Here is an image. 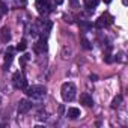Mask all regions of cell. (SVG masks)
<instances>
[{
  "instance_id": "cell-1",
  "label": "cell",
  "mask_w": 128,
  "mask_h": 128,
  "mask_svg": "<svg viewBox=\"0 0 128 128\" xmlns=\"http://www.w3.org/2000/svg\"><path fill=\"white\" fill-rule=\"evenodd\" d=\"M60 95H62L63 101H66V102L74 101V98H76V95H77V88H76V84L71 83V82L63 83L62 88H60Z\"/></svg>"
},
{
  "instance_id": "cell-2",
  "label": "cell",
  "mask_w": 128,
  "mask_h": 128,
  "mask_svg": "<svg viewBox=\"0 0 128 128\" xmlns=\"http://www.w3.org/2000/svg\"><path fill=\"white\" fill-rule=\"evenodd\" d=\"M24 90H26V94H27L29 96H32V98H36V100H41V98H44V96H45V94H47V88H45V86H42V84H33V86H27Z\"/></svg>"
},
{
  "instance_id": "cell-3",
  "label": "cell",
  "mask_w": 128,
  "mask_h": 128,
  "mask_svg": "<svg viewBox=\"0 0 128 128\" xmlns=\"http://www.w3.org/2000/svg\"><path fill=\"white\" fill-rule=\"evenodd\" d=\"M12 82H14V88H15V89L24 90V89L27 88V78H26V76H24L21 71H15V72H14Z\"/></svg>"
},
{
  "instance_id": "cell-4",
  "label": "cell",
  "mask_w": 128,
  "mask_h": 128,
  "mask_svg": "<svg viewBox=\"0 0 128 128\" xmlns=\"http://www.w3.org/2000/svg\"><path fill=\"white\" fill-rule=\"evenodd\" d=\"M36 6H38V12L41 15H47L51 12V5L48 0H36Z\"/></svg>"
},
{
  "instance_id": "cell-5",
  "label": "cell",
  "mask_w": 128,
  "mask_h": 128,
  "mask_svg": "<svg viewBox=\"0 0 128 128\" xmlns=\"http://www.w3.org/2000/svg\"><path fill=\"white\" fill-rule=\"evenodd\" d=\"M113 23V17L112 15H108V14H102L98 20H96V23H95V26L98 27V29H102V27H107V26H110Z\"/></svg>"
},
{
  "instance_id": "cell-6",
  "label": "cell",
  "mask_w": 128,
  "mask_h": 128,
  "mask_svg": "<svg viewBox=\"0 0 128 128\" xmlns=\"http://www.w3.org/2000/svg\"><path fill=\"white\" fill-rule=\"evenodd\" d=\"M30 108H32V102H30L27 98L20 100V102H18V113H20V114H26Z\"/></svg>"
},
{
  "instance_id": "cell-7",
  "label": "cell",
  "mask_w": 128,
  "mask_h": 128,
  "mask_svg": "<svg viewBox=\"0 0 128 128\" xmlns=\"http://www.w3.org/2000/svg\"><path fill=\"white\" fill-rule=\"evenodd\" d=\"M44 51H47V38L41 36V39L35 44V53L41 54V53H44Z\"/></svg>"
},
{
  "instance_id": "cell-8",
  "label": "cell",
  "mask_w": 128,
  "mask_h": 128,
  "mask_svg": "<svg viewBox=\"0 0 128 128\" xmlns=\"http://www.w3.org/2000/svg\"><path fill=\"white\" fill-rule=\"evenodd\" d=\"M14 48L12 47H8V51H6V57H5V70L11 65V62H12V59H14Z\"/></svg>"
},
{
  "instance_id": "cell-9",
  "label": "cell",
  "mask_w": 128,
  "mask_h": 128,
  "mask_svg": "<svg viewBox=\"0 0 128 128\" xmlns=\"http://www.w3.org/2000/svg\"><path fill=\"white\" fill-rule=\"evenodd\" d=\"M80 101H82V104H84L86 107H92V106H94V100H92V96H90L89 94H82Z\"/></svg>"
},
{
  "instance_id": "cell-10",
  "label": "cell",
  "mask_w": 128,
  "mask_h": 128,
  "mask_svg": "<svg viewBox=\"0 0 128 128\" xmlns=\"http://www.w3.org/2000/svg\"><path fill=\"white\" fill-rule=\"evenodd\" d=\"M66 114H68L70 119H77V118H80L82 113H80V108H77V107H70Z\"/></svg>"
},
{
  "instance_id": "cell-11",
  "label": "cell",
  "mask_w": 128,
  "mask_h": 128,
  "mask_svg": "<svg viewBox=\"0 0 128 128\" xmlns=\"http://www.w3.org/2000/svg\"><path fill=\"white\" fill-rule=\"evenodd\" d=\"M0 36H2V41L3 42H9L11 41V30H9V27H3L2 29V32H0Z\"/></svg>"
},
{
  "instance_id": "cell-12",
  "label": "cell",
  "mask_w": 128,
  "mask_h": 128,
  "mask_svg": "<svg viewBox=\"0 0 128 128\" xmlns=\"http://www.w3.org/2000/svg\"><path fill=\"white\" fill-rule=\"evenodd\" d=\"M29 33H30L33 38L39 36V29H38V26H36V24H32V26L29 27Z\"/></svg>"
},
{
  "instance_id": "cell-13",
  "label": "cell",
  "mask_w": 128,
  "mask_h": 128,
  "mask_svg": "<svg viewBox=\"0 0 128 128\" xmlns=\"http://www.w3.org/2000/svg\"><path fill=\"white\" fill-rule=\"evenodd\" d=\"M98 3H100V0H84L86 8H90V9L96 8V6H98Z\"/></svg>"
},
{
  "instance_id": "cell-14",
  "label": "cell",
  "mask_w": 128,
  "mask_h": 128,
  "mask_svg": "<svg viewBox=\"0 0 128 128\" xmlns=\"http://www.w3.org/2000/svg\"><path fill=\"white\" fill-rule=\"evenodd\" d=\"M78 24H80V27H82L83 30H90V29H92V23H89V21H84V20H82Z\"/></svg>"
},
{
  "instance_id": "cell-15",
  "label": "cell",
  "mask_w": 128,
  "mask_h": 128,
  "mask_svg": "<svg viewBox=\"0 0 128 128\" xmlns=\"http://www.w3.org/2000/svg\"><path fill=\"white\" fill-rule=\"evenodd\" d=\"M120 101H122V96H120V95L114 96V98H113V101H112V108H116V107H119V106H120Z\"/></svg>"
},
{
  "instance_id": "cell-16",
  "label": "cell",
  "mask_w": 128,
  "mask_h": 128,
  "mask_svg": "<svg viewBox=\"0 0 128 128\" xmlns=\"http://www.w3.org/2000/svg\"><path fill=\"white\" fill-rule=\"evenodd\" d=\"M26 48H27V42H26V39H21L20 44L17 45V50H18V51H24Z\"/></svg>"
},
{
  "instance_id": "cell-17",
  "label": "cell",
  "mask_w": 128,
  "mask_h": 128,
  "mask_svg": "<svg viewBox=\"0 0 128 128\" xmlns=\"http://www.w3.org/2000/svg\"><path fill=\"white\" fill-rule=\"evenodd\" d=\"M82 47H83V48H86V50H92V45H90V42H89L88 39H84V38L82 39Z\"/></svg>"
},
{
  "instance_id": "cell-18",
  "label": "cell",
  "mask_w": 128,
  "mask_h": 128,
  "mask_svg": "<svg viewBox=\"0 0 128 128\" xmlns=\"http://www.w3.org/2000/svg\"><path fill=\"white\" fill-rule=\"evenodd\" d=\"M104 60H106L107 63H112V62H113V57H112L110 54H106V57H104Z\"/></svg>"
},
{
  "instance_id": "cell-19",
  "label": "cell",
  "mask_w": 128,
  "mask_h": 128,
  "mask_svg": "<svg viewBox=\"0 0 128 128\" xmlns=\"http://www.w3.org/2000/svg\"><path fill=\"white\" fill-rule=\"evenodd\" d=\"M27 59H29V56H27V54H26V56H23V57H21V60H20V62H21V65H24V63H26V62H27Z\"/></svg>"
},
{
  "instance_id": "cell-20",
  "label": "cell",
  "mask_w": 128,
  "mask_h": 128,
  "mask_svg": "<svg viewBox=\"0 0 128 128\" xmlns=\"http://www.w3.org/2000/svg\"><path fill=\"white\" fill-rule=\"evenodd\" d=\"M17 2L21 5V6H26V3H27V0H17Z\"/></svg>"
},
{
  "instance_id": "cell-21",
  "label": "cell",
  "mask_w": 128,
  "mask_h": 128,
  "mask_svg": "<svg viewBox=\"0 0 128 128\" xmlns=\"http://www.w3.org/2000/svg\"><path fill=\"white\" fill-rule=\"evenodd\" d=\"M89 78H90V80H92V82H96V80H98V77H96V76H95V74H94V76H90V77H89Z\"/></svg>"
},
{
  "instance_id": "cell-22",
  "label": "cell",
  "mask_w": 128,
  "mask_h": 128,
  "mask_svg": "<svg viewBox=\"0 0 128 128\" xmlns=\"http://www.w3.org/2000/svg\"><path fill=\"white\" fill-rule=\"evenodd\" d=\"M70 2L72 3V6H77V3H78V0H70Z\"/></svg>"
},
{
  "instance_id": "cell-23",
  "label": "cell",
  "mask_w": 128,
  "mask_h": 128,
  "mask_svg": "<svg viewBox=\"0 0 128 128\" xmlns=\"http://www.w3.org/2000/svg\"><path fill=\"white\" fill-rule=\"evenodd\" d=\"M54 3H56V5H62V3H63V0H54Z\"/></svg>"
},
{
  "instance_id": "cell-24",
  "label": "cell",
  "mask_w": 128,
  "mask_h": 128,
  "mask_svg": "<svg viewBox=\"0 0 128 128\" xmlns=\"http://www.w3.org/2000/svg\"><path fill=\"white\" fill-rule=\"evenodd\" d=\"M104 3H107V5H108V3H112V0H104Z\"/></svg>"
},
{
  "instance_id": "cell-25",
  "label": "cell",
  "mask_w": 128,
  "mask_h": 128,
  "mask_svg": "<svg viewBox=\"0 0 128 128\" xmlns=\"http://www.w3.org/2000/svg\"><path fill=\"white\" fill-rule=\"evenodd\" d=\"M0 104H2V96H0Z\"/></svg>"
}]
</instances>
